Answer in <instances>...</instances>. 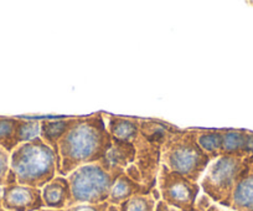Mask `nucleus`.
I'll return each mask as SVG.
<instances>
[{
    "instance_id": "20e7f679",
    "label": "nucleus",
    "mask_w": 253,
    "mask_h": 211,
    "mask_svg": "<svg viewBox=\"0 0 253 211\" xmlns=\"http://www.w3.org/2000/svg\"><path fill=\"white\" fill-rule=\"evenodd\" d=\"M124 173V169L112 168L104 161L87 164L75 169L67 175L71 188V204H103L117 179Z\"/></svg>"
},
{
    "instance_id": "dca6fc26",
    "label": "nucleus",
    "mask_w": 253,
    "mask_h": 211,
    "mask_svg": "<svg viewBox=\"0 0 253 211\" xmlns=\"http://www.w3.org/2000/svg\"><path fill=\"white\" fill-rule=\"evenodd\" d=\"M247 134L245 129H223L221 155L243 159L247 153Z\"/></svg>"
},
{
    "instance_id": "2eb2a0df",
    "label": "nucleus",
    "mask_w": 253,
    "mask_h": 211,
    "mask_svg": "<svg viewBox=\"0 0 253 211\" xmlns=\"http://www.w3.org/2000/svg\"><path fill=\"white\" fill-rule=\"evenodd\" d=\"M135 147L130 142L112 139V147L107 153L104 162L112 168L126 169L134 163Z\"/></svg>"
},
{
    "instance_id": "39448f33",
    "label": "nucleus",
    "mask_w": 253,
    "mask_h": 211,
    "mask_svg": "<svg viewBox=\"0 0 253 211\" xmlns=\"http://www.w3.org/2000/svg\"><path fill=\"white\" fill-rule=\"evenodd\" d=\"M248 169L242 158L221 155L210 163L201 181V188L217 203L231 206L238 180Z\"/></svg>"
},
{
    "instance_id": "5701e85b",
    "label": "nucleus",
    "mask_w": 253,
    "mask_h": 211,
    "mask_svg": "<svg viewBox=\"0 0 253 211\" xmlns=\"http://www.w3.org/2000/svg\"><path fill=\"white\" fill-rule=\"evenodd\" d=\"M0 205H1V198H0Z\"/></svg>"
},
{
    "instance_id": "a211bd4d",
    "label": "nucleus",
    "mask_w": 253,
    "mask_h": 211,
    "mask_svg": "<svg viewBox=\"0 0 253 211\" xmlns=\"http://www.w3.org/2000/svg\"><path fill=\"white\" fill-rule=\"evenodd\" d=\"M10 173V154L0 148V185H6Z\"/></svg>"
},
{
    "instance_id": "4be33fe9",
    "label": "nucleus",
    "mask_w": 253,
    "mask_h": 211,
    "mask_svg": "<svg viewBox=\"0 0 253 211\" xmlns=\"http://www.w3.org/2000/svg\"><path fill=\"white\" fill-rule=\"evenodd\" d=\"M104 211H118V209H117L116 206L111 205V206H107V208L104 209ZM123 211H126V201H124L123 204Z\"/></svg>"
},
{
    "instance_id": "aec40b11",
    "label": "nucleus",
    "mask_w": 253,
    "mask_h": 211,
    "mask_svg": "<svg viewBox=\"0 0 253 211\" xmlns=\"http://www.w3.org/2000/svg\"><path fill=\"white\" fill-rule=\"evenodd\" d=\"M107 208L106 204H96V205H86V204H81V205H77L75 208L70 209L69 211H104V209Z\"/></svg>"
},
{
    "instance_id": "0eeeda50",
    "label": "nucleus",
    "mask_w": 253,
    "mask_h": 211,
    "mask_svg": "<svg viewBox=\"0 0 253 211\" xmlns=\"http://www.w3.org/2000/svg\"><path fill=\"white\" fill-rule=\"evenodd\" d=\"M135 147V159L134 166L142 174L143 185L152 191L157 184L158 174L162 167V144L154 142H149L138 134V137L133 140Z\"/></svg>"
},
{
    "instance_id": "f8f14e48",
    "label": "nucleus",
    "mask_w": 253,
    "mask_h": 211,
    "mask_svg": "<svg viewBox=\"0 0 253 211\" xmlns=\"http://www.w3.org/2000/svg\"><path fill=\"white\" fill-rule=\"evenodd\" d=\"M107 130L112 139L130 142L139 134V121L137 118H126L119 116L107 115Z\"/></svg>"
},
{
    "instance_id": "4468645a",
    "label": "nucleus",
    "mask_w": 253,
    "mask_h": 211,
    "mask_svg": "<svg viewBox=\"0 0 253 211\" xmlns=\"http://www.w3.org/2000/svg\"><path fill=\"white\" fill-rule=\"evenodd\" d=\"M150 191L144 185L135 183L126 173H123L114 183L108 201L111 204H119L128 201L135 195H148Z\"/></svg>"
},
{
    "instance_id": "f03ea898",
    "label": "nucleus",
    "mask_w": 253,
    "mask_h": 211,
    "mask_svg": "<svg viewBox=\"0 0 253 211\" xmlns=\"http://www.w3.org/2000/svg\"><path fill=\"white\" fill-rule=\"evenodd\" d=\"M10 170L20 185L43 188L57 175V155L40 137H36L11 153Z\"/></svg>"
},
{
    "instance_id": "1a4fd4ad",
    "label": "nucleus",
    "mask_w": 253,
    "mask_h": 211,
    "mask_svg": "<svg viewBox=\"0 0 253 211\" xmlns=\"http://www.w3.org/2000/svg\"><path fill=\"white\" fill-rule=\"evenodd\" d=\"M3 204L11 211H34L43 205L42 193L39 188L11 184L3 189Z\"/></svg>"
},
{
    "instance_id": "9b49d317",
    "label": "nucleus",
    "mask_w": 253,
    "mask_h": 211,
    "mask_svg": "<svg viewBox=\"0 0 253 211\" xmlns=\"http://www.w3.org/2000/svg\"><path fill=\"white\" fill-rule=\"evenodd\" d=\"M42 201L48 208L62 209L71 201V188L67 178L56 175L50 183L46 184L41 190Z\"/></svg>"
},
{
    "instance_id": "423d86ee",
    "label": "nucleus",
    "mask_w": 253,
    "mask_h": 211,
    "mask_svg": "<svg viewBox=\"0 0 253 211\" xmlns=\"http://www.w3.org/2000/svg\"><path fill=\"white\" fill-rule=\"evenodd\" d=\"M157 181L164 203L182 211H194L195 199L200 190L198 183L191 181L176 171H171L164 164L160 167Z\"/></svg>"
},
{
    "instance_id": "ddd939ff",
    "label": "nucleus",
    "mask_w": 253,
    "mask_h": 211,
    "mask_svg": "<svg viewBox=\"0 0 253 211\" xmlns=\"http://www.w3.org/2000/svg\"><path fill=\"white\" fill-rule=\"evenodd\" d=\"M231 208L235 211H253V166H248L238 180L233 190Z\"/></svg>"
},
{
    "instance_id": "9d476101",
    "label": "nucleus",
    "mask_w": 253,
    "mask_h": 211,
    "mask_svg": "<svg viewBox=\"0 0 253 211\" xmlns=\"http://www.w3.org/2000/svg\"><path fill=\"white\" fill-rule=\"evenodd\" d=\"M77 117L62 118V120H42L40 121V135L39 137L55 150L56 155L58 154V143L65 135L70 132Z\"/></svg>"
},
{
    "instance_id": "f3484780",
    "label": "nucleus",
    "mask_w": 253,
    "mask_h": 211,
    "mask_svg": "<svg viewBox=\"0 0 253 211\" xmlns=\"http://www.w3.org/2000/svg\"><path fill=\"white\" fill-rule=\"evenodd\" d=\"M196 140L201 149L215 161L221 157V147H222L223 129H195Z\"/></svg>"
},
{
    "instance_id": "7ed1b4c3",
    "label": "nucleus",
    "mask_w": 253,
    "mask_h": 211,
    "mask_svg": "<svg viewBox=\"0 0 253 211\" xmlns=\"http://www.w3.org/2000/svg\"><path fill=\"white\" fill-rule=\"evenodd\" d=\"M211 162L196 140L195 129L180 128L168 133L162 147V164L168 169L198 183Z\"/></svg>"
},
{
    "instance_id": "6ab92c4d",
    "label": "nucleus",
    "mask_w": 253,
    "mask_h": 211,
    "mask_svg": "<svg viewBox=\"0 0 253 211\" xmlns=\"http://www.w3.org/2000/svg\"><path fill=\"white\" fill-rule=\"evenodd\" d=\"M243 162L247 166H253V132H250V130L247 134V153L243 158Z\"/></svg>"
},
{
    "instance_id": "6e6552de",
    "label": "nucleus",
    "mask_w": 253,
    "mask_h": 211,
    "mask_svg": "<svg viewBox=\"0 0 253 211\" xmlns=\"http://www.w3.org/2000/svg\"><path fill=\"white\" fill-rule=\"evenodd\" d=\"M39 135L40 121L0 117V148L9 154L20 144L30 142Z\"/></svg>"
},
{
    "instance_id": "412c9836",
    "label": "nucleus",
    "mask_w": 253,
    "mask_h": 211,
    "mask_svg": "<svg viewBox=\"0 0 253 211\" xmlns=\"http://www.w3.org/2000/svg\"><path fill=\"white\" fill-rule=\"evenodd\" d=\"M157 211H176V210H172V209H170L169 206L167 205V203H164V201H160L157 206Z\"/></svg>"
},
{
    "instance_id": "f257e3e1",
    "label": "nucleus",
    "mask_w": 253,
    "mask_h": 211,
    "mask_svg": "<svg viewBox=\"0 0 253 211\" xmlns=\"http://www.w3.org/2000/svg\"><path fill=\"white\" fill-rule=\"evenodd\" d=\"M112 147L102 112L77 117V122L58 143L57 175L65 176L87 164L104 161Z\"/></svg>"
}]
</instances>
